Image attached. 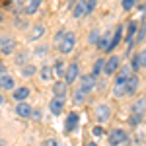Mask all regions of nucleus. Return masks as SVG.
Here are the masks:
<instances>
[{
    "label": "nucleus",
    "mask_w": 146,
    "mask_h": 146,
    "mask_svg": "<svg viewBox=\"0 0 146 146\" xmlns=\"http://www.w3.org/2000/svg\"><path fill=\"white\" fill-rule=\"evenodd\" d=\"M131 76V66H123L115 72V84H113V94L115 98H121L125 96V82Z\"/></svg>",
    "instance_id": "f257e3e1"
},
{
    "label": "nucleus",
    "mask_w": 146,
    "mask_h": 146,
    "mask_svg": "<svg viewBox=\"0 0 146 146\" xmlns=\"http://www.w3.org/2000/svg\"><path fill=\"white\" fill-rule=\"evenodd\" d=\"M74 47H76V35L72 33V31H64L60 43H58L60 53H62V55H70V53L74 51Z\"/></svg>",
    "instance_id": "f03ea898"
},
{
    "label": "nucleus",
    "mask_w": 146,
    "mask_h": 146,
    "mask_svg": "<svg viewBox=\"0 0 146 146\" xmlns=\"http://www.w3.org/2000/svg\"><path fill=\"white\" fill-rule=\"evenodd\" d=\"M96 86H98V78H94L92 74H84V76H80V82H78V90L80 92L90 94V92L96 90Z\"/></svg>",
    "instance_id": "7ed1b4c3"
},
{
    "label": "nucleus",
    "mask_w": 146,
    "mask_h": 146,
    "mask_svg": "<svg viewBox=\"0 0 146 146\" xmlns=\"http://www.w3.org/2000/svg\"><path fill=\"white\" fill-rule=\"evenodd\" d=\"M107 142L111 146H121L127 142V131L123 129H113L111 133L107 135Z\"/></svg>",
    "instance_id": "20e7f679"
},
{
    "label": "nucleus",
    "mask_w": 146,
    "mask_h": 146,
    "mask_svg": "<svg viewBox=\"0 0 146 146\" xmlns=\"http://www.w3.org/2000/svg\"><path fill=\"white\" fill-rule=\"evenodd\" d=\"M16 51V39L10 35H2L0 37V53L2 55H12Z\"/></svg>",
    "instance_id": "39448f33"
},
{
    "label": "nucleus",
    "mask_w": 146,
    "mask_h": 146,
    "mask_svg": "<svg viewBox=\"0 0 146 146\" xmlns=\"http://www.w3.org/2000/svg\"><path fill=\"white\" fill-rule=\"evenodd\" d=\"M119 68H121V58H119V56H109V58L105 60V64H103V74L113 76Z\"/></svg>",
    "instance_id": "423d86ee"
},
{
    "label": "nucleus",
    "mask_w": 146,
    "mask_h": 146,
    "mask_svg": "<svg viewBox=\"0 0 146 146\" xmlns=\"http://www.w3.org/2000/svg\"><path fill=\"white\" fill-rule=\"evenodd\" d=\"M80 76V66L76 64V62H72V64H68L66 68H64V84H74L76 82V78Z\"/></svg>",
    "instance_id": "0eeeda50"
},
{
    "label": "nucleus",
    "mask_w": 146,
    "mask_h": 146,
    "mask_svg": "<svg viewBox=\"0 0 146 146\" xmlns=\"http://www.w3.org/2000/svg\"><path fill=\"white\" fill-rule=\"evenodd\" d=\"M146 66V51H138L133 56V62H131V70L133 72H140Z\"/></svg>",
    "instance_id": "6e6552de"
},
{
    "label": "nucleus",
    "mask_w": 146,
    "mask_h": 146,
    "mask_svg": "<svg viewBox=\"0 0 146 146\" xmlns=\"http://www.w3.org/2000/svg\"><path fill=\"white\" fill-rule=\"evenodd\" d=\"M96 119H98V123H107L109 119H111V107L107 105V103H101L96 107Z\"/></svg>",
    "instance_id": "1a4fd4ad"
},
{
    "label": "nucleus",
    "mask_w": 146,
    "mask_h": 146,
    "mask_svg": "<svg viewBox=\"0 0 146 146\" xmlns=\"http://www.w3.org/2000/svg\"><path fill=\"white\" fill-rule=\"evenodd\" d=\"M78 123H80V113H76V111L68 113L66 121H64V131H66V133H74L76 127H78Z\"/></svg>",
    "instance_id": "9d476101"
},
{
    "label": "nucleus",
    "mask_w": 146,
    "mask_h": 146,
    "mask_svg": "<svg viewBox=\"0 0 146 146\" xmlns=\"http://www.w3.org/2000/svg\"><path fill=\"white\" fill-rule=\"evenodd\" d=\"M140 88V78L136 76V74H131L129 76V80L125 82V94H136V90Z\"/></svg>",
    "instance_id": "9b49d317"
},
{
    "label": "nucleus",
    "mask_w": 146,
    "mask_h": 146,
    "mask_svg": "<svg viewBox=\"0 0 146 146\" xmlns=\"http://www.w3.org/2000/svg\"><path fill=\"white\" fill-rule=\"evenodd\" d=\"M31 105L29 103H25V101H18V105H16V115L18 117H22V119H27V117H31Z\"/></svg>",
    "instance_id": "f8f14e48"
},
{
    "label": "nucleus",
    "mask_w": 146,
    "mask_h": 146,
    "mask_svg": "<svg viewBox=\"0 0 146 146\" xmlns=\"http://www.w3.org/2000/svg\"><path fill=\"white\" fill-rule=\"evenodd\" d=\"M49 109L53 115H60L64 111V98H53L51 103H49Z\"/></svg>",
    "instance_id": "ddd939ff"
},
{
    "label": "nucleus",
    "mask_w": 146,
    "mask_h": 146,
    "mask_svg": "<svg viewBox=\"0 0 146 146\" xmlns=\"http://www.w3.org/2000/svg\"><path fill=\"white\" fill-rule=\"evenodd\" d=\"M121 35H123V27L119 25V27L115 29V33L111 35V41H109V47H107V53H111L113 49H115V47L121 43Z\"/></svg>",
    "instance_id": "4468645a"
},
{
    "label": "nucleus",
    "mask_w": 146,
    "mask_h": 146,
    "mask_svg": "<svg viewBox=\"0 0 146 146\" xmlns=\"http://www.w3.org/2000/svg\"><path fill=\"white\" fill-rule=\"evenodd\" d=\"M14 100L16 101H25L29 98V88H25V86H20V88H14Z\"/></svg>",
    "instance_id": "2eb2a0df"
},
{
    "label": "nucleus",
    "mask_w": 146,
    "mask_h": 146,
    "mask_svg": "<svg viewBox=\"0 0 146 146\" xmlns=\"http://www.w3.org/2000/svg\"><path fill=\"white\" fill-rule=\"evenodd\" d=\"M14 78L10 74H0V90H14Z\"/></svg>",
    "instance_id": "dca6fc26"
},
{
    "label": "nucleus",
    "mask_w": 146,
    "mask_h": 146,
    "mask_svg": "<svg viewBox=\"0 0 146 146\" xmlns=\"http://www.w3.org/2000/svg\"><path fill=\"white\" fill-rule=\"evenodd\" d=\"M43 35H45V27H43V25H35L33 29L29 31V37H27V41H39Z\"/></svg>",
    "instance_id": "f3484780"
},
{
    "label": "nucleus",
    "mask_w": 146,
    "mask_h": 146,
    "mask_svg": "<svg viewBox=\"0 0 146 146\" xmlns=\"http://www.w3.org/2000/svg\"><path fill=\"white\" fill-rule=\"evenodd\" d=\"M53 92H55V98H64L66 96V92H68V86L64 84V82H56L55 86H53Z\"/></svg>",
    "instance_id": "a211bd4d"
},
{
    "label": "nucleus",
    "mask_w": 146,
    "mask_h": 146,
    "mask_svg": "<svg viewBox=\"0 0 146 146\" xmlns=\"http://www.w3.org/2000/svg\"><path fill=\"white\" fill-rule=\"evenodd\" d=\"M41 2H43V0H29V2H27V6L23 8V12H25L27 16H33L35 12L39 10V6H41Z\"/></svg>",
    "instance_id": "6ab92c4d"
},
{
    "label": "nucleus",
    "mask_w": 146,
    "mask_h": 146,
    "mask_svg": "<svg viewBox=\"0 0 146 146\" xmlns=\"http://www.w3.org/2000/svg\"><path fill=\"white\" fill-rule=\"evenodd\" d=\"M109 41H111V33L107 31V33L100 35V41H98V47H100L101 51H107V47H109Z\"/></svg>",
    "instance_id": "aec40b11"
},
{
    "label": "nucleus",
    "mask_w": 146,
    "mask_h": 146,
    "mask_svg": "<svg viewBox=\"0 0 146 146\" xmlns=\"http://www.w3.org/2000/svg\"><path fill=\"white\" fill-rule=\"evenodd\" d=\"M103 64H105L103 58H98V60H96V64H94V68H92V76H94V78H98L101 72H103Z\"/></svg>",
    "instance_id": "412c9836"
},
{
    "label": "nucleus",
    "mask_w": 146,
    "mask_h": 146,
    "mask_svg": "<svg viewBox=\"0 0 146 146\" xmlns=\"http://www.w3.org/2000/svg\"><path fill=\"white\" fill-rule=\"evenodd\" d=\"M39 74H41V80H43V82H49V80L53 78V68L51 66H43L41 70H39Z\"/></svg>",
    "instance_id": "4be33fe9"
},
{
    "label": "nucleus",
    "mask_w": 146,
    "mask_h": 146,
    "mask_svg": "<svg viewBox=\"0 0 146 146\" xmlns=\"http://www.w3.org/2000/svg\"><path fill=\"white\" fill-rule=\"evenodd\" d=\"M144 121V113H133V117L129 119V123L133 125V127H138V125H142Z\"/></svg>",
    "instance_id": "5701e85b"
},
{
    "label": "nucleus",
    "mask_w": 146,
    "mask_h": 146,
    "mask_svg": "<svg viewBox=\"0 0 146 146\" xmlns=\"http://www.w3.org/2000/svg\"><path fill=\"white\" fill-rule=\"evenodd\" d=\"M64 68H66V66H64V62H62V60H56L53 70H55V74L58 76V78H64Z\"/></svg>",
    "instance_id": "b1692460"
},
{
    "label": "nucleus",
    "mask_w": 146,
    "mask_h": 146,
    "mask_svg": "<svg viewBox=\"0 0 146 146\" xmlns=\"http://www.w3.org/2000/svg\"><path fill=\"white\" fill-rule=\"evenodd\" d=\"M133 113H144V98H140V100H136L133 103Z\"/></svg>",
    "instance_id": "393cba45"
},
{
    "label": "nucleus",
    "mask_w": 146,
    "mask_h": 146,
    "mask_svg": "<svg viewBox=\"0 0 146 146\" xmlns=\"http://www.w3.org/2000/svg\"><path fill=\"white\" fill-rule=\"evenodd\" d=\"M35 72H37V68H35L33 64H23L22 66V74L25 76V78H27V76H33Z\"/></svg>",
    "instance_id": "a878e982"
},
{
    "label": "nucleus",
    "mask_w": 146,
    "mask_h": 146,
    "mask_svg": "<svg viewBox=\"0 0 146 146\" xmlns=\"http://www.w3.org/2000/svg\"><path fill=\"white\" fill-rule=\"evenodd\" d=\"M74 18H80V16H84L86 14V8H84V2H76V6H74Z\"/></svg>",
    "instance_id": "bb28decb"
},
{
    "label": "nucleus",
    "mask_w": 146,
    "mask_h": 146,
    "mask_svg": "<svg viewBox=\"0 0 146 146\" xmlns=\"http://www.w3.org/2000/svg\"><path fill=\"white\" fill-rule=\"evenodd\" d=\"M88 41H90V45H98V41H100V31H98V29H92Z\"/></svg>",
    "instance_id": "cd10ccee"
},
{
    "label": "nucleus",
    "mask_w": 146,
    "mask_h": 146,
    "mask_svg": "<svg viewBox=\"0 0 146 146\" xmlns=\"http://www.w3.org/2000/svg\"><path fill=\"white\" fill-rule=\"evenodd\" d=\"M144 35H146V29H144V23H142L140 29H138V33H135V41L136 43H144Z\"/></svg>",
    "instance_id": "c85d7f7f"
},
{
    "label": "nucleus",
    "mask_w": 146,
    "mask_h": 146,
    "mask_svg": "<svg viewBox=\"0 0 146 146\" xmlns=\"http://www.w3.org/2000/svg\"><path fill=\"white\" fill-rule=\"evenodd\" d=\"M72 98H74V100H72L74 103H84V101H86V94H84V92H80V90H76Z\"/></svg>",
    "instance_id": "c756f323"
},
{
    "label": "nucleus",
    "mask_w": 146,
    "mask_h": 146,
    "mask_svg": "<svg viewBox=\"0 0 146 146\" xmlns=\"http://www.w3.org/2000/svg\"><path fill=\"white\" fill-rule=\"evenodd\" d=\"M47 53H49V47H47V45H39L37 49H35V55H37V56H45Z\"/></svg>",
    "instance_id": "7c9ffc66"
},
{
    "label": "nucleus",
    "mask_w": 146,
    "mask_h": 146,
    "mask_svg": "<svg viewBox=\"0 0 146 146\" xmlns=\"http://www.w3.org/2000/svg\"><path fill=\"white\" fill-rule=\"evenodd\" d=\"M135 2H136V0H123V10L125 12L133 10V8H135Z\"/></svg>",
    "instance_id": "2f4dec72"
},
{
    "label": "nucleus",
    "mask_w": 146,
    "mask_h": 146,
    "mask_svg": "<svg viewBox=\"0 0 146 146\" xmlns=\"http://www.w3.org/2000/svg\"><path fill=\"white\" fill-rule=\"evenodd\" d=\"M84 8H86V14L94 12V8H96V0H88V2H84Z\"/></svg>",
    "instance_id": "473e14b6"
},
{
    "label": "nucleus",
    "mask_w": 146,
    "mask_h": 146,
    "mask_svg": "<svg viewBox=\"0 0 146 146\" xmlns=\"http://www.w3.org/2000/svg\"><path fill=\"white\" fill-rule=\"evenodd\" d=\"M43 146H62V144H60L56 138H49V140H45V144H43Z\"/></svg>",
    "instance_id": "72a5a7b5"
},
{
    "label": "nucleus",
    "mask_w": 146,
    "mask_h": 146,
    "mask_svg": "<svg viewBox=\"0 0 146 146\" xmlns=\"http://www.w3.org/2000/svg\"><path fill=\"white\" fill-rule=\"evenodd\" d=\"M27 55H29V53H22V55H18V58H16V62H18V64H23V60L27 58Z\"/></svg>",
    "instance_id": "f704fd0d"
},
{
    "label": "nucleus",
    "mask_w": 146,
    "mask_h": 146,
    "mask_svg": "<svg viewBox=\"0 0 146 146\" xmlns=\"http://www.w3.org/2000/svg\"><path fill=\"white\" fill-rule=\"evenodd\" d=\"M94 135H96V136H101V135H103V129H101V127H96V129H94Z\"/></svg>",
    "instance_id": "c9c22d12"
},
{
    "label": "nucleus",
    "mask_w": 146,
    "mask_h": 146,
    "mask_svg": "<svg viewBox=\"0 0 146 146\" xmlns=\"http://www.w3.org/2000/svg\"><path fill=\"white\" fill-rule=\"evenodd\" d=\"M62 35H64V31H58V33H56V45H58V43H60V39H62Z\"/></svg>",
    "instance_id": "e433bc0d"
},
{
    "label": "nucleus",
    "mask_w": 146,
    "mask_h": 146,
    "mask_svg": "<svg viewBox=\"0 0 146 146\" xmlns=\"http://www.w3.org/2000/svg\"><path fill=\"white\" fill-rule=\"evenodd\" d=\"M4 70H6V66H4V64L0 62V74H4Z\"/></svg>",
    "instance_id": "4c0bfd02"
},
{
    "label": "nucleus",
    "mask_w": 146,
    "mask_h": 146,
    "mask_svg": "<svg viewBox=\"0 0 146 146\" xmlns=\"http://www.w3.org/2000/svg\"><path fill=\"white\" fill-rule=\"evenodd\" d=\"M2 103H4V96L0 94V105H2Z\"/></svg>",
    "instance_id": "58836bf2"
},
{
    "label": "nucleus",
    "mask_w": 146,
    "mask_h": 146,
    "mask_svg": "<svg viewBox=\"0 0 146 146\" xmlns=\"http://www.w3.org/2000/svg\"><path fill=\"white\" fill-rule=\"evenodd\" d=\"M88 146H98V144H96V142H92V144H88Z\"/></svg>",
    "instance_id": "ea45409f"
}]
</instances>
